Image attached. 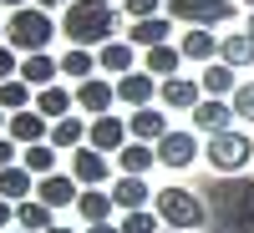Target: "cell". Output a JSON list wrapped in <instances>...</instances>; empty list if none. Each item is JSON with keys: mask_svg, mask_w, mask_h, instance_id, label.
<instances>
[{"mask_svg": "<svg viewBox=\"0 0 254 233\" xmlns=\"http://www.w3.org/2000/svg\"><path fill=\"white\" fill-rule=\"evenodd\" d=\"M61 36L66 46H87V51H102L107 41L122 36V15L112 0H71L61 10Z\"/></svg>", "mask_w": 254, "mask_h": 233, "instance_id": "cell-1", "label": "cell"}, {"mask_svg": "<svg viewBox=\"0 0 254 233\" xmlns=\"http://www.w3.org/2000/svg\"><path fill=\"white\" fill-rule=\"evenodd\" d=\"M51 36H56V20H51V10H41V5H20V10H10V20H5V41H10L20 56L46 51Z\"/></svg>", "mask_w": 254, "mask_h": 233, "instance_id": "cell-2", "label": "cell"}, {"mask_svg": "<svg viewBox=\"0 0 254 233\" xmlns=\"http://www.w3.org/2000/svg\"><path fill=\"white\" fill-rule=\"evenodd\" d=\"M153 213L168 223V228H183V233H193V228H203V218H208V208H203V198L198 193H188V187H158V198H153Z\"/></svg>", "mask_w": 254, "mask_h": 233, "instance_id": "cell-3", "label": "cell"}, {"mask_svg": "<svg viewBox=\"0 0 254 233\" xmlns=\"http://www.w3.org/2000/svg\"><path fill=\"white\" fill-rule=\"evenodd\" d=\"M203 157H208V167H214L219 178H239L244 167H249V157H254V142L244 137V132H219V137H208V147H203Z\"/></svg>", "mask_w": 254, "mask_h": 233, "instance_id": "cell-4", "label": "cell"}, {"mask_svg": "<svg viewBox=\"0 0 254 233\" xmlns=\"http://www.w3.org/2000/svg\"><path fill=\"white\" fill-rule=\"evenodd\" d=\"M168 15L178 20V26H224V20H234V0H168Z\"/></svg>", "mask_w": 254, "mask_h": 233, "instance_id": "cell-5", "label": "cell"}, {"mask_svg": "<svg viewBox=\"0 0 254 233\" xmlns=\"http://www.w3.org/2000/svg\"><path fill=\"white\" fill-rule=\"evenodd\" d=\"M219 218L234 223V228H249L254 223V183L249 178H229L219 187Z\"/></svg>", "mask_w": 254, "mask_h": 233, "instance_id": "cell-6", "label": "cell"}, {"mask_svg": "<svg viewBox=\"0 0 254 233\" xmlns=\"http://www.w3.org/2000/svg\"><path fill=\"white\" fill-rule=\"evenodd\" d=\"M153 147H158V162H163V167H173V173H183V167H193V162L203 157L198 132H178V127H173L163 142H153Z\"/></svg>", "mask_w": 254, "mask_h": 233, "instance_id": "cell-7", "label": "cell"}, {"mask_svg": "<svg viewBox=\"0 0 254 233\" xmlns=\"http://www.w3.org/2000/svg\"><path fill=\"white\" fill-rule=\"evenodd\" d=\"M188 117H193V132L219 137V132H229V127H234V101H229V96H203Z\"/></svg>", "mask_w": 254, "mask_h": 233, "instance_id": "cell-8", "label": "cell"}, {"mask_svg": "<svg viewBox=\"0 0 254 233\" xmlns=\"http://www.w3.org/2000/svg\"><path fill=\"white\" fill-rule=\"evenodd\" d=\"M87 142L97 147V152H107V157H117L127 142H132V132H127V117H92V132H87Z\"/></svg>", "mask_w": 254, "mask_h": 233, "instance_id": "cell-9", "label": "cell"}, {"mask_svg": "<svg viewBox=\"0 0 254 233\" xmlns=\"http://www.w3.org/2000/svg\"><path fill=\"white\" fill-rule=\"evenodd\" d=\"M158 101L168 112H193L198 101H203V81L198 76H168L163 87H158Z\"/></svg>", "mask_w": 254, "mask_h": 233, "instance_id": "cell-10", "label": "cell"}, {"mask_svg": "<svg viewBox=\"0 0 254 233\" xmlns=\"http://www.w3.org/2000/svg\"><path fill=\"white\" fill-rule=\"evenodd\" d=\"M112 101H117V81H107V76H87V81H76V107L87 112V117H107Z\"/></svg>", "mask_w": 254, "mask_h": 233, "instance_id": "cell-11", "label": "cell"}, {"mask_svg": "<svg viewBox=\"0 0 254 233\" xmlns=\"http://www.w3.org/2000/svg\"><path fill=\"white\" fill-rule=\"evenodd\" d=\"M36 198H41V203H51L56 213H61V208H76L81 183H76L71 173H46V178H36Z\"/></svg>", "mask_w": 254, "mask_h": 233, "instance_id": "cell-12", "label": "cell"}, {"mask_svg": "<svg viewBox=\"0 0 254 233\" xmlns=\"http://www.w3.org/2000/svg\"><path fill=\"white\" fill-rule=\"evenodd\" d=\"M107 173H112V162H107V152H97L92 142L71 152V178H76L81 187H102V183H107Z\"/></svg>", "mask_w": 254, "mask_h": 233, "instance_id": "cell-13", "label": "cell"}, {"mask_svg": "<svg viewBox=\"0 0 254 233\" xmlns=\"http://www.w3.org/2000/svg\"><path fill=\"white\" fill-rule=\"evenodd\" d=\"M158 87H163V81L158 76H147L142 66L137 71H127V76H117V101H127V107H153V96H158Z\"/></svg>", "mask_w": 254, "mask_h": 233, "instance_id": "cell-14", "label": "cell"}, {"mask_svg": "<svg viewBox=\"0 0 254 233\" xmlns=\"http://www.w3.org/2000/svg\"><path fill=\"white\" fill-rule=\"evenodd\" d=\"M5 137H15L20 147H31V142H51V117H41L36 107H26V112H10Z\"/></svg>", "mask_w": 254, "mask_h": 233, "instance_id": "cell-15", "label": "cell"}, {"mask_svg": "<svg viewBox=\"0 0 254 233\" xmlns=\"http://www.w3.org/2000/svg\"><path fill=\"white\" fill-rule=\"evenodd\" d=\"M158 193L147 187V178H132V173H122L112 183V203H117V213H137V208H147Z\"/></svg>", "mask_w": 254, "mask_h": 233, "instance_id": "cell-16", "label": "cell"}, {"mask_svg": "<svg viewBox=\"0 0 254 233\" xmlns=\"http://www.w3.org/2000/svg\"><path fill=\"white\" fill-rule=\"evenodd\" d=\"M97 66L107 71V76H127V71H137V46L127 36H117V41H107V46L97 51Z\"/></svg>", "mask_w": 254, "mask_h": 233, "instance_id": "cell-17", "label": "cell"}, {"mask_svg": "<svg viewBox=\"0 0 254 233\" xmlns=\"http://www.w3.org/2000/svg\"><path fill=\"white\" fill-rule=\"evenodd\" d=\"M173 26H178L173 15H147V20H132V26H127V41H132L137 51H147V46H163V41L173 36Z\"/></svg>", "mask_w": 254, "mask_h": 233, "instance_id": "cell-18", "label": "cell"}, {"mask_svg": "<svg viewBox=\"0 0 254 233\" xmlns=\"http://www.w3.org/2000/svg\"><path fill=\"white\" fill-rule=\"evenodd\" d=\"M178 66H183V51L173 46V41H163V46H147V51H142V71L158 76V81L178 76Z\"/></svg>", "mask_w": 254, "mask_h": 233, "instance_id": "cell-19", "label": "cell"}, {"mask_svg": "<svg viewBox=\"0 0 254 233\" xmlns=\"http://www.w3.org/2000/svg\"><path fill=\"white\" fill-rule=\"evenodd\" d=\"M178 51H183V61H203L208 66V61H219V36H208V26H188Z\"/></svg>", "mask_w": 254, "mask_h": 233, "instance_id": "cell-20", "label": "cell"}, {"mask_svg": "<svg viewBox=\"0 0 254 233\" xmlns=\"http://www.w3.org/2000/svg\"><path fill=\"white\" fill-rule=\"evenodd\" d=\"M127 132H132L137 142H163L173 127H168V117H163L158 107H137L132 117H127Z\"/></svg>", "mask_w": 254, "mask_h": 233, "instance_id": "cell-21", "label": "cell"}, {"mask_svg": "<svg viewBox=\"0 0 254 233\" xmlns=\"http://www.w3.org/2000/svg\"><path fill=\"white\" fill-rule=\"evenodd\" d=\"M112 193L107 187H81V198H76V218L81 223H112Z\"/></svg>", "mask_w": 254, "mask_h": 233, "instance_id": "cell-22", "label": "cell"}, {"mask_svg": "<svg viewBox=\"0 0 254 233\" xmlns=\"http://www.w3.org/2000/svg\"><path fill=\"white\" fill-rule=\"evenodd\" d=\"M87 132H92L87 117H61V122H51V147L56 152H76V147H87Z\"/></svg>", "mask_w": 254, "mask_h": 233, "instance_id": "cell-23", "label": "cell"}, {"mask_svg": "<svg viewBox=\"0 0 254 233\" xmlns=\"http://www.w3.org/2000/svg\"><path fill=\"white\" fill-rule=\"evenodd\" d=\"M61 76V61L46 56V51H31V56H20V81H31V87H51V81Z\"/></svg>", "mask_w": 254, "mask_h": 233, "instance_id": "cell-24", "label": "cell"}, {"mask_svg": "<svg viewBox=\"0 0 254 233\" xmlns=\"http://www.w3.org/2000/svg\"><path fill=\"white\" fill-rule=\"evenodd\" d=\"M51 223H56V208H51V203H41V198L15 203V228H26V233H46Z\"/></svg>", "mask_w": 254, "mask_h": 233, "instance_id": "cell-25", "label": "cell"}, {"mask_svg": "<svg viewBox=\"0 0 254 233\" xmlns=\"http://www.w3.org/2000/svg\"><path fill=\"white\" fill-rule=\"evenodd\" d=\"M219 61H229L234 71L254 66V36L249 31H234V36H219Z\"/></svg>", "mask_w": 254, "mask_h": 233, "instance_id": "cell-26", "label": "cell"}, {"mask_svg": "<svg viewBox=\"0 0 254 233\" xmlns=\"http://www.w3.org/2000/svg\"><path fill=\"white\" fill-rule=\"evenodd\" d=\"M0 198H10V203H26L36 198V173H26V167H0Z\"/></svg>", "mask_w": 254, "mask_h": 233, "instance_id": "cell-27", "label": "cell"}, {"mask_svg": "<svg viewBox=\"0 0 254 233\" xmlns=\"http://www.w3.org/2000/svg\"><path fill=\"white\" fill-rule=\"evenodd\" d=\"M112 162L122 167V173H132V178H142V173H147V167H153V162H158V147H153V142H137V137H132V142H127V147H122V152L112 157Z\"/></svg>", "mask_w": 254, "mask_h": 233, "instance_id": "cell-28", "label": "cell"}, {"mask_svg": "<svg viewBox=\"0 0 254 233\" xmlns=\"http://www.w3.org/2000/svg\"><path fill=\"white\" fill-rule=\"evenodd\" d=\"M198 81H203V96H234V92H239L234 66H229V61H208Z\"/></svg>", "mask_w": 254, "mask_h": 233, "instance_id": "cell-29", "label": "cell"}, {"mask_svg": "<svg viewBox=\"0 0 254 233\" xmlns=\"http://www.w3.org/2000/svg\"><path fill=\"white\" fill-rule=\"evenodd\" d=\"M71 101H76V92H66V87H56V81H51V87L36 92V112L51 117V122H61V117L71 112Z\"/></svg>", "mask_w": 254, "mask_h": 233, "instance_id": "cell-30", "label": "cell"}, {"mask_svg": "<svg viewBox=\"0 0 254 233\" xmlns=\"http://www.w3.org/2000/svg\"><path fill=\"white\" fill-rule=\"evenodd\" d=\"M102 66H97V51H87V46H66V56H61V76H71V81H87V76H97Z\"/></svg>", "mask_w": 254, "mask_h": 233, "instance_id": "cell-31", "label": "cell"}, {"mask_svg": "<svg viewBox=\"0 0 254 233\" xmlns=\"http://www.w3.org/2000/svg\"><path fill=\"white\" fill-rule=\"evenodd\" d=\"M56 147L51 142H31V147H20V167L26 173H36V178H46V173H56Z\"/></svg>", "mask_w": 254, "mask_h": 233, "instance_id": "cell-32", "label": "cell"}, {"mask_svg": "<svg viewBox=\"0 0 254 233\" xmlns=\"http://www.w3.org/2000/svg\"><path fill=\"white\" fill-rule=\"evenodd\" d=\"M31 81H20V76H10V81H0V107H5V112H26V107H36V101H31Z\"/></svg>", "mask_w": 254, "mask_h": 233, "instance_id": "cell-33", "label": "cell"}, {"mask_svg": "<svg viewBox=\"0 0 254 233\" xmlns=\"http://www.w3.org/2000/svg\"><path fill=\"white\" fill-rule=\"evenodd\" d=\"M163 218L153 213V208H137V213H122V233H158Z\"/></svg>", "mask_w": 254, "mask_h": 233, "instance_id": "cell-34", "label": "cell"}, {"mask_svg": "<svg viewBox=\"0 0 254 233\" xmlns=\"http://www.w3.org/2000/svg\"><path fill=\"white\" fill-rule=\"evenodd\" d=\"M229 101H234V117L239 122H254V81H239V92Z\"/></svg>", "mask_w": 254, "mask_h": 233, "instance_id": "cell-35", "label": "cell"}, {"mask_svg": "<svg viewBox=\"0 0 254 233\" xmlns=\"http://www.w3.org/2000/svg\"><path fill=\"white\" fill-rule=\"evenodd\" d=\"M127 20H147V15H163V0H122Z\"/></svg>", "mask_w": 254, "mask_h": 233, "instance_id": "cell-36", "label": "cell"}, {"mask_svg": "<svg viewBox=\"0 0 254 233\" xmlns=\"http://www.w3.org/2000/svg\"><path fill=\"white\" fill-rule=\"evenodd\" d=\"M10 76H20V51L10 41H0V81H10Z\"/></svg>", "mask_w": 254, "mask_h": 233, "instance_id": "cell-37", "label": "cell"}, {"mask_svg": "<svg viewBox=\"0 0 254 233\" xmlns=\"http://www.w3.org/2000/svg\"><path fill=\"white\" fill-rule=\"evenodd\" d=\"M20 162V142L15 137H0V167H15Z\"/></svg>", "mask_w": 254, "mask_h": 233, "instance_id": "cell-38", "label": "cell"}, {"mask_svg": "<svg viewBox=\"0 0 254 233\" xmlns=\"http://www.w3.org/2000/svg\"><path fill=\"white\" fill-rule=\"evenodd\" d=\"M5 228H15V203L0 198V233H5Z\"/></svg>", "mask_w": 254, "mask_h": 233, "instance_id": "cell-39", "label": "cell"}, {"mask_svg": "<svg viewBox=\"0 0 254 233\" xmlns=\"http://www.w3.org/2000/svg\"><path fill=\"white\" fill-rule=\"evenodd\" d=\"M87 233H122V223H87Z\"/></svg>", "mask_w": 254, "mask_h": 233, "instance_id": "cell-40", "label": "cell"}, {"mask_svg": "<svg viewBox=\"0 0 254 233\" xmlns=\"http://www.w3.org/2000/svg\"><path fill=\"white\" fill-rule=\"evenodd\" d=\"M36 5H41V10H66L71 0H36Z\"/></svg>", "mask_w": 254, "mask_h": 233, "instance_id": "cell-41", "label": "cell"}, {"mask_svg": "<svg viewBox=\"0 0 254 233\" xmlns=\"http://www.w3.org/2000/svg\"><path fill=\"white\" fill-rule=\"evenodd\" d=\"M5 127H10V112H5V107H0V137H5Z\"/></svg>", "mask_w": 254, "mask_h": 233, "instance_id": "cell-42", "label": "cell"}, {"mask_svg": "<svg viewBox=\"0 0 254 233\" xmlns=\"http://www.w3.org/2000/svg\"><path fill=\"white\" fill-rule=\"evenodd\" d=\"M46 233H76V228H66V223H51V228H46Z\"/></svg>", "mask_w": 254, "mask_h": 233, "instance_id": "cell-43", "label": "cell"}, {"mask_svg": "<svg viewBox=\"0 0 254 233\" xmlns=\"http://www.w3.org/2000/svg\"><path fill=\"white\" fill-rule=\"evenodd\" d=\"M0 5H10V10H20V5H26V0H0Z\"/></svg>", "mask_w": 254, "mask_h": 233, "instance_id": "cell-44", "label": "cell"}, {"mask_svg": "<svg viewBox=\"0 0 254 233\" xmlns=\"http://www.w3.org/2000/svg\"><path fill=\"white\" fill-rule=\"evenodd\" d=\"M244 31H249V36H254V10H249V26H244Z\"/></svg>", "mask_w": 254, "mask_h": 233, "instance_id": "cell-45", "label": "cell"}, {"mask_svg": "<svg viewBox=\"0 0 254 233\" xmlns=\"http://www.w3.org/2000/svg\"><path fill=\"white\" fill-rule=\"evenodd\" d=\"M0 41H5V20H0Z\"/></svg>", "mask_w": 254, "mask_h": 233, "instance_id": "cell-46", "label": "cell"}, {"mask_svg": "<svg viewBox=\"0 0 254 233\" xmlns=\"http://www.w3.org/2000/svg\"><path fill=\"white\" fill-rule=\"evenodd\" d=\"M5 233H26V228H5Z\"/></svg>", "mask_w": 254, "mask_h": 233, "instance_id": "cell-47", "label": "cell"}, {"mask_svg": "<svg viewBox=\"0 0 254 233\" xmlns=\"http://www.w3.org/2000/svg\"><path fill=\"white\" fill-rule=\"evenodd\" d=\"M244 5H249V10H254V0H244Z\"/></svg>", "mask_w": 254, "mask_h": 233, "instance_id": "cell-48", "label": "cell"}]
</instances>
